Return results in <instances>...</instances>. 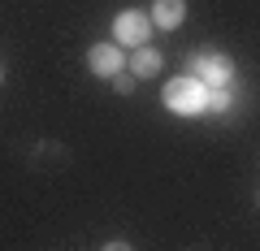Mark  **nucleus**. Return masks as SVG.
Masks as SVG:
<instances>
[{"label": "nucleus", "instance_id": "obj_8", "mask_svg": "<svg viewBox=\"0 0 260 251\" xmlns=\"http://www.w3.org/2000/svg\"><path fill=\"white\" fill-rule=\"evenodd\" d=\"M109 83H113V91H117V95H130V91H135V74H130V69H121V74L109 78Z\"/></svg>", "mask_w": 260, "mask_h": 251}, {"label": "nucleus", "instance_id": "obj_11", "mask_svg": "<svg viewBox=\"0 0 260 251\" xmlns=\"http://www.w3.org/2000/svg\"><path fill=\"white\" fill-rule=\"evenodd\" d=\"M256 204H260V199H256Z\"/></svg>", "mask_w": 260, "mask_h": 251}, {"label": "nucleus", "instance_id": "obj_9", "mask_svg": "<svg viewBox=\"0 0 260 251\" xmlns=\"http://www.w3.org/2000/svg\"><path fill=\"white\" fill-rule=\"evenodd\" d=\"M104 251H135L130 242H104Z\"/></svg>", "mask_w": 260, "mask_h": 251}, {"label": "nucleus", "instance_id": "obj_3", "mask_svg": "<svg viewBox=\"0 0 260 251\" xmlns=\"http://www.w3.org/2000/svg\"><path fill=\"white\" fill-rule=\"evenodd\" d=\"M152 18L143 9H121L117 18H113V44L117 48H130V52H135V48H143L148 44V35H152Z\"/></svg>", "mask_w": 260, "mask_h": 251}, {"label": "nucleus", "instance_id": "obj_2", "mask_svg": "<svg viewBox=\"0 0 260 251\" xmlns=\"http://www.w3.org/2000/svg\"><path fill=\"white\" fill-rule=\"evenodd\" d=\"M191 78L208 87V91H221V87H234V61L217 48L208 52H191Z\"/></svg>", "mask_w": 260, "mask_h": 251}, {"label": "nucleus", "instance_id": "obj_4", "mask_svg": "<svg viewBox=\"0 0 260 251\" xmlns=\"http://www.w3.org/2000/svg\"><path fill=\"white\" fill-rule=\"evenodd\" d=\"M87 65H91L95 78H117L121 69H126V48H117V44H95L91 52H87Z\"/></svg>", "mask_w": 260, "mask_h": 251}, {"label": "nucleus", "instance_id": "obj_1", "mask_svg": "<svg viewBox=\"0 0 260 251\" xmlns=\"http://www.w3.org/2000/svg\"><path fill=\"white\" fill-rule=\"evenodd\" d=\"M165 109L178 117H200V113H208V87L191 74L174 78V83H165Z\"/></svg>", "mask_w": 260, "mask_h": 251}, {"label": "nucleus", "instance_id": "obj_7", "mask_svg": "<svg viewBox=\"0 0 260 251\" xmlns=\"http://www.w3.org/2000/svg\"><path fill=\"white\" fill-rule=\"evenodd\" d=\"M230 104H234V91H230V87L208 91V113H230Z\"/></svg>", "mask_w": 260, "mask_h": 251}, {"label": "nucleus", "instance_id": "obj_6", "mask_svg": "<svg viewBox=\"0 0 260 251\" xmlns=\"http://www.w3.org/2000/svg\"><path fill=\"white\" fill-rule=\"evenodd\" d=\"M160 65H165V56H160V52H156L152 44L135 48V52L126 56V69H130L135 78H156V74H160Z\"/></svg>", "mask_w": 260, "mask_h": 251}, {"label": "nucleus", "instance_id": "obj_5", "mask_svg": "<svg viewBox=\"0 0 260 251\" xmlns=\"http://www.w3.org/2000/svg\"><path fill=\"white\" fill-rule=\"evenodd\" d=\"M148 18H152L156 30H178L186 22V0H152Z\"/></svg>", "mask_w": 260, "mask_h": 251}, {"label": "nucleus", "instance_id": "obj_10", "mask_svg": "<svg viewBox=\"0 0 260 251\" xmlns=\"http://www.w3.org/2000/svg\"><path fill=\"white\" fill-rule=\"evenodd\" d=\"M0 83H5V65H0Z\"/></svg>", "mask_w": 260, "mask_h": 251}]
</instances>
